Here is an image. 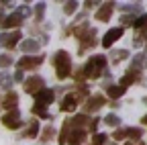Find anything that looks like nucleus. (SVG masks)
I'll use <instances>...</instances> for the list:
<instances>
[{"instance_id": "26", "label": "nucleus", "mask_w": 147, "mask_h": 145, "mask_svg": "<svg viewBox=\"0 0 147 145\" xmlns=\"http://www.w3.org/2000/svg\"><path fill=\"white\" fill-rule=\"evenodd\" d=\"M104 125H110V127H117V129H119L121 119H119L115 113H110V115H106V117H104Z\"/></svg>"}, {"instance_id": "37", "label": "nucleus", "mask_w": 147, "mask_h": 145, "mask_svg": "<svg viewBox=\"0 0 147 145\" xmlns=\"http://www.w3.org/2000/svg\"><path fill=\"white\" fill-rule=\"evenodd\" d=\"M16 14H18V16H27V14H29V8H27V6L18 8V10H16Z\"/></svg>"}, {"instance_id": "14", "label": "nucleus", "mask_w": 147, "mask_h": 145, "mask_svg": "<svg viewBox=\"0 0 147 145\" xmlns=\"http://www.w3.org/2000/svg\"><path fill=\"white\" fill-rule=\"evenodd\" d=\"M21 23H23V16H18L14 12L10 16H4V21L0 23V27H2V29H16V27H21Z\"/></svg>"}, {"instance_id": "46", "label": "nucleus", "mask_w": 147, "mask_h": 145, "mask_svg": "<svg viewBox=\"0 0 147 145\" xmlns=\"http://www.w3.org/2000/svg\"><path fill=\"white\" fill-rule=\"evenodd\" d=\"M0 108H2V102H0Z\"/></svg>"}, {"instance_id": "4", "label": "nucleus", "mask_w": 147, "mask_h": 145, "mask_svg": "<svg viewBox=\"0 0 147 145\" xmlns=\"http://www.w3.org/2000/svg\"><path fill=\"white\" fill-rule=\"evenodd\" d=\"M43 55H25V57H21L18 59V69H37L41 63H43Z\"/></svg>"}, {"instance_id": "21", "label": "nucleus", "mask_w": 147, "mask_h": 145, "mask_svg": "<svg viewBox=\"0 0 147 145\" xmlns=\"http://www.w3.org/2000/svg\"><path fill=\"white\" fill-rule=\"evenodd\" d=\"M31 113H33L35 117H41V119H51V115L47 113V106H43V104H33Z\"/></svg>"}, {"instance_id": "12", "label": "nucleus", "mask_w": 147, "mask_h": 145, "mask_svg": "<svg viewBox=\"0 0 147 145\" xmlns=\"http://www.w3.org/2000/svg\"><path fill=\"white\" fill-rule=\"evenodd\" d=\"M78 102H80V100H78V96H76V94H65V96H63V100H61V104H59V108H61L63 113H71L74 108L78 106Z\"/></svg>"}, {"instance_id": "13", "label": "nucleus", "mask_w": 147, "mask_h": 145, "mask_svg": "<svg viewBox=\"0 0 147 145\" xmlns=\"http://www.w3.org/2000/svg\"><path fill=\"white\" fill-rule=\"evenodd\" d=\"M141 80V71H135V69H129L127 74L121 78V82H119V86H123V88H127V86H131L133 82H139Z\"/></svg>"}, {"instance_id": "34", "label": "nucleus", "mask_w": 147, "mask_h": 145, "mask_svg": "<svg viewBox=\"0 0 147 145\" xmlns=\"http://www.w3.org/2000/svg\"><path fill=\"white\" fill-rule=\"evenodd\" d=\"M8 65H12V57L10 55H0V67H8Z\"/></svg>"}, {"instance_id": "1", "label": "nucleus", "mask_w": 147, "mask_h": 145, "mask_svg": "<svg viewBox=\"0 0 147 145\" xmlns=\"http://www.w3.org/2000/svg\"><path fill=\"white\" fill-rule=\"evenodd\" d=\"M53 67H55V76H57V80H65L69 74H71V57H69V53L59 49V51H55V55H53Z\"/></svg>"}, {"instance_id": "31", "label": "nucleus", "mask_w": 147, "mask_h": 145, "mask_svg": "<svg viewBox=\"0 0 147 145\" xmlns=\"http://www.w3.org/2000/svg\"><path fill=\"white\" fill-rule=\"evenodd\" d=\"M141 63H143V53H139V55L133 59V63H131V67H129V69H135V71H139V69H141Z\"/></svg>"}, {"instance_id": "19", "label": "nucleus", "mask_w": 147, "mask_h": 145, "mask_svg": "<svg viewBox=\"0 0 147 145\" xmlns=\"http://www.w3.org/2000/svg\"><path fill=\"white\" fill-rule=\"evenodd\" d=\"M125 90H127V88H123V86L115 84V86H108V88H106V94H108V98L117 100V98H121V96L125 94Z\"/></svg>"}, {"instance_id": "47", "label": "nucleus", "mask_w": 147, "mask_h": 145, "mask_svg": "<svg viewBox=\"0 0 147 145\" xmlns=\"http://www.w3.org/2000/svg\"><path fill=\"white\" fill-rule=\"evenodd\" d=\"M145 65H147V59H145Z\"/></svg>"}, {"instance_id": "11", "label": "nucleus", "mask_w": 147, "mask_h": 145, "mask_svg": "<svg viewBox=\"0 0 147 145\" xmlns=\"http://www.w3.org/2000/svg\"><path fill=\"white\" fill-rule=\"evenodd\" d=\"M113 8H115V2H104V6H100L96 10V21L106 23L110 19V14H113Z\"/></svg>"}, {"instance_id": "41", "label": "nucleus", "mask_w": 147, "mask_h": 145, "mask_svg": "<svg viewBox=\"0 0 147 145\" xmlns=\"http://www.w3.org/2000/svg\"><path fill=\"white\" fill-rule=\"evenodd\" d=\"M143 125H147V115H145V117H143Z\"/></svg>"}, {"instance_id": "2", "label": "nucleus", "mask_w": 147, "mask_h": 145, "mask_svg": "<svg viewBox=\"0 0 147 145\" xmlns=\"http://www.w3.org/2000/svg\"><path fill=\"white\" fill-rule=\"evenodd\" d=\"M104 69H106V57L104 55H94V57H90L88 63L84 65V74L90 80H96V78L102 76Z\"/></svg>"}, {"instance_id": "20", "label": "nucleus", "mask_w": 147, "mask_h": 145, "mask_svg": "<svg viewBox=\"0 0 147 145\" xmlns=\"http://www.w3.org/2000/svg\"><path fill=\"white\" fill-rule=\"evenodd\" d=\"M21 49L25 53H33V51H39V41H35V39H25L21 43Z\"/></svg>"}, {"instance_id": "24", "label": "nucleus", "mask_w": 147, "mask_h": 145, "mask_svg": "<svg viewBox=\"0 0 147 145\" xmlns=\"http://www.w3.org/2000/svg\"><path fill=\"white\" fill-rule=\"evenodd\" d=\"M141 135H143V131L139 129V127H129V129H127V137H131V139L137 141V143H139Z\"/></svg>"}, {"instance_id": "22", "label": "nucleus", "mask_w": 147, "mask_h": 145, "mask_svg": "<svg viewBox=\"0 0 147 145\" xmlns=\"http://www.w3.org/2000/svg\"><path fill=\"white\" fill-rule=\"evenodd\" d=\"M37 135H39V121H31L29 123V129L25 131V137H29V139H35Z\"/></svg>"}, {"instance_id": "32", "label": "nucleus", "mask_w": 147, "mask_h": 145, "mask_svg": "<svg viewBox=\"0 0 147 145\" xmlns=\"http://www.w3.org/2000/svg\"><path fill=\"white\" fill-rule=\"evenodd\" d=\"M127 137V129H121V127H119V129H115V133H113V139L115 141H123Z\"/></svg>"}, {"instance_id": "44", "label": "nucleus", "mask_w": 147, "mask_h": 145, "mask_svg": "<svg viewBox=\"0 0 147 145\" xmlns=\"http://www.w3.org/2000/svg\"><path fill=\"white\" fill-rule=\"evenodd\" d=\"M143 102H145V104H147V96H145V98H143Z\"/></svg>"}, {"instance_id": "45", "label": "nucleus", "mask_w": 147, "mask_h": 145, "mask_svg": "<svg viewBox=\"0 0 147 145\" xmlns=\"http://www.w3.org/2000/svg\"><path fill=\"white\" fill-rule=\"evenodd\" d=\"M106 145H115V143H106Z\"/></svg>"}, {"instance_id": "18", "label": "nucleus", "mask_w": 147, "mask_h": 145, "mask_svg": "<svg viewBox=\"0 0 147 145\" xmlns=\"http://www.w3.org/2000/svg\"><path fill=\"white\" fill-rule=\"evenodd\" d=\"M69 129H71V121L67 119V121L63 123V127H61V131H59V139H57L61 145H65V143L69 141V135H71V133H69Z\"/></svg>"}, {"instance_id": "40", "label": "nucleus", "mask_w": 147, "mask_h": 145, "mask_svg": "<svg viewBox=\"0 0 147 145\" xmlns=\"http://www.w3.org/2000/svg\"><path fill=\"white\" fill-rule=\"evenodd\" d=\"M96 127H98V119L90 121V131H96Z\"/></svg>"}, {"instance_id": "23", "label": "nucleus", "mask_w": 147, "mask_h": 145, "mask_svg": "<svg viewBox=\"0 0 147 145\" xmlns=\"http://www.w3.org/2000/svg\"><path fill=\"white\" fill-rule=\"evenodd\" d=\"M78 96V100L82 102V100H88V88L84 86V84H76V92H74Z\"/></svg>"}, {"instance_id": "16", "label": "nucleus", "mask_w": 147, "mask_h": 145, "mask_svg": "<svg viewBox=\"0 0 147 145\" xmlns=\"http://www.w3.org/2000/svg\"><path fill=\"white\" fill-rule=\"evenodd\" d=\"M16 102H18L16 92L8 90V92H6V96H4V100H2V106L6 108V111H14V108H16Z\"/></svg>"}, {"instance_id": "42", "label": "nucleus", "mask_w": 147, "mask_h": 145, "mask_svg": "<svg viewBox=\"0 0 147 145\" xmlns=\"http://www.w3.org/2000/svg\"><path fill=\"white\" fill-rule=\"evenodd\" d=\"M127 145H143V143H127Z\"/></svg>"}, {"instance_id": "33", "label": "nucleus", "mask_w": 147, "mask_h": 145, "mask_svg": "<svg viewBox=\"0 0 147 145\" xmlns=\"http://www.w3.org/2000/svg\"><path fill=\"white\" fill-rule=\"evenodd\" d=\"M53 137V127L51 125H47L45 129H43V135H41V141H49Z\"/></svg>"}, {"instance_id": "6", "label": "nucleus", "mask_w": 147, "mask_h": 145, "mask_svg": "<svg viewBox=\"0 0 147 145\" xmlns=\"http://www.w3.org/2000/svg\"><path fill=\"white\" fill-rule=\"evenodd\" d=\"M2 125L6 127V129H18V127H21V113H18V108L8 111L2 117Z\"/></svg>"}, {"instance_id": "30", "label": "nucleus", "mask_w": 147, "mask_h": 145, "mask_svg": "<svg viewBox=\"0 0 147 145\" xmlns=\"http://www.w3.org/2000/svg\"><path fill=\"white\" fill-rule=\"evenodd\" d=\"M43 14H45V4L39 2V4L35 6V19L37 21H43Z\"/></svg>"}, {"instance_id": "7", "label": "nucleus", "mask_w": 147, "mask_h": 145, "mask_svg": "<svg viewBox=\"0 0 147 145\" xmlns=\"http://www.w3.org/2000/svg\"><path fill=\"white\" fill-rule=\"evenodd\" d=\"M18 39H21V33L18 31H12V33H0V47H6V49H12Z\"/></svg>"}, {"instance_id": "36", "label": "nucleus", "mask_w": 147, "mask_h": 145, "mask_svg": "<svg viewBox=\"0 0 147 145\" xmlns=\"http://www.w3.org/2000/svg\"><path fill=\"white\" fill-rule=\"evenodd\" d=\"M121 10L123 12H135V10H139V4L135 6V4H129V6H121Z\"/></svg>"}, {"instance_id": "27", "label": "nucleus", "mask_w": 147, "mask_h": 145, "mask_svg": "<svg viewBox=\"0 0 147 145\" xmlns=\"http://www.w3.org/2000/svg\"><path fill=\"white\" fill-rule=\"evenodd\" d=\"M137 31H143V29H147V14H141L139 19H135V25H133Z\"/></svg>"}, {"instance_id": "43", "label": "nucleus", "mask_w": 147, "mask_h": 145, "mask_svg": "<svg viewBox=\"0 0 147 145\" xmlns=\"http://www.w3.org/2000/svg\"><path fill=\"white\" fill-rule=\"evenodd\" d=\"M145 51H147V37H145Z\"/></svg>"}, {"instance_id": "29", "label": "nucleus", "mask_w": 147, "mask_h": 145, "mask_svg": "<svg viewBox=\"0 0 147 145\" xmlns=\"http://www.w3.org/2000/svg\"><path fill=\"white\" fill-rule=\"evenodd\" d=\"M76 10H78V2H76V0H71V2H65V6H63V12H65V14H74Z\"/></svg>"}, {"instance_id": "9", "label": "nucleus", "mask_w": 147, "mask_h": 145, "mask_svg": "<svg viewBox=\"0 0 147 145\" xmlns=\"http://www.w3.org/2000/svg\"><path fill=\"white\" fill-rule=\"evenodd\" d=\"M53 100H55V92H53V90H49V88H43L39 94H35V104L49 106Z\"/></svg>"}, {"instance_id": "3", "label": "nucleus", "mask_w": 147, "mask_h": 145, "mask_svg": "<svg viewBox=\"0 0 147 145\" xmlns=\"http://www.w3.org/2000/svg\"><path fill=\"white\" fill-rule=\"evenodd\" d=\"M45 88V80L41 78V76H31V78H27L25 80V92L27 94H39L41 90Z\"/></svg>"}, {"instance_id": "15", "label": "nucleus", "mask_w": 147, "mask_h": 145, "mask_svg": "<svg viewBox=\"0 0 147 145\" xmlns=\"http://www.w3.org/2000/svg\"><path fill=\"white\" fill-rule=\"evenodd\" d=\"M86 129H71V135H69V145H80V143H84L86 141Z\"/></svg>"}, {"instance_id": "25", "label": "nucleus", "mask_w": 147, "mask_h": 145, "mask_svg": "<svg viewBox=\"0 0 147 145\" xmlns=\"http://www.w3.org/2000/svg\"><path fill=\"white\" fill-rule=\"evenodd\" d=\"M127 57H129V51H127V49L113 51V63H119V61H123V59H127Z\"/></svg>"}, {"instance_id": "8", "label": "nucleus", "mask_w": 147, "mask_h": 145, "mask_svg": "<svg viewBox=\"0 0 147 145\" xmlns=\"http://www.w3.org/2000/svg\"><path fill=\"white\" fill-rule=\"evenodd\" d=\"M123 33H125V27H115V29H110L104 37H102V45L104 47H110L115 41H119L123 37Z\"/></svg>"}, {"instance_id": "10", "label": "nucleus", "mask_w": 147, "mask_h": 145, "mask_svg": "<svg viewBox=\"0 0 147 145\" xmlns=\"http://www.w3.org/2000/svg\"><path fill=\"white\" fill-rule=\"evenodd\" d=\"M96 45V31L94 29H90L84 37L80 39V53H84L86 49H90V47H94Z\"/></svg>"}, {"instance_id": "5", "label": "nucleus", "mask_w": 147, "mask_h": 145, "mask_svg": "<svg viewBox=\"0 0 147 145\" xmlns=\"http://www.w3.org/2000/svg\"><path fill=\"white\" fill-rule=\"evenodd\" d=\"M106 104V100H104V96L102 94H94V96H90L86 102H84V115H88V113H96L98 108H102Z\"/></svg>"}, {"instance_id": "28", "label": "nucleus", "mask_w": 147, "mask_h": 145, "mask_svg": "<svg viewBox=\"0 0 147 145\" xmlns=\"http://www.w3.org/2000/svg\"><path fill=\"white\" fill-rule=\"evenodd\" d=\"M92 145H106V135L104 133H94V137H92Z\"/></svg>"}, {"instance_id": "38", "label": "nucleus", "mask_w": 147, "mask_h": 145, "mask_svg": "<svg viewBox=\"0 0 147 145\" xmlns=\"http://www.w3.org/2000/svg\"><path fill=\"white\" fill-rule=\"evenodd\" d=\"M14 80L16 82H23V69H16L14 71Z\"/></svg>"}, {"instance_id": "17", "label": "nucleus", "mask_w": 147, "mask_h": 145, "mask_svg": "<svg viewBox=\"0 0 147 145\" xmlns=\"http://www.w3.org/2000/svg\"><path fill=\"white\" fill-rule=\"evenodd\" d=\"M71 129H84V127H88V115H76V117H71Z\"/></svg>"}, {"instance_id": "35", "label": "nucleus", "mask_w": 147, "mask_h": 145, "mask_svg": "<svg viewBox=\"0 0 147 145\" xmlns=\"http://www.w3.org/2000/svg\"><path fill=\"white\" fill-rule=\"evenodd\" d=\"M135 19H137V16H129V14H125L121 21H123V25L127 27V25H135Z\"/></svg>"}, {"instance_id": "39", "label": "nucleus", "mask_w": 147, "mask_h": 145, "mask_svg": "<svg viewBox=\"0 0 147 145\" xmlns=\"http://www.w3.org/2000/svg\"><path fill=\"white\" fill-rule=\"evenodd\" d=\"M96 4H100V2H96V0H88V2H84V6H86V8H94Z\"/></svg>"}]
</instances>
